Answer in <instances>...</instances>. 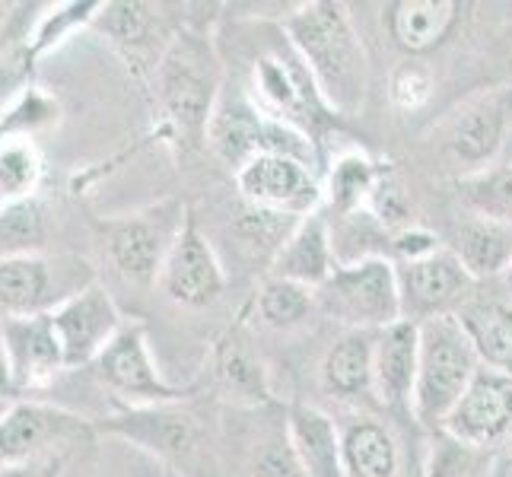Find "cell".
<instances>
[{
    "label": "cell",
    "mask_w": 512,
    "mask_h": 477,
    "mask_svg": "<svg viewBox=\"0 0 512 477\" xmlns=\"http://www.w3.org/2000/svg\"><path fill=\"white\" fill-rule=\"evenodd\" d=\"M382 169H385L382 163H373L363 153L341 156L328 172V185H325V207L331 210V217L341 220L366 210L369 194H373Z\"/></svg>",
    "instance_id": "f546056e"
},
{
    "label": "cell",
    "mask_w": 512,
    "mask_h": 477,
    "mask_svg": "<svg viewBox=\"0 0 512 477\" xmlns=\"http://www.w3.org/2000/svg\"><path fill=\"white\" fill-rule=\"evenodd\" d=\"M223 96V64L207 35L175 32L153 64V112L175 150L207 144V125Z\"/></svg>",
    "instance_id": "6da1fadb"
},
{
    "label": "cell",
    "mask_w": 512,
    "mask_h": 477,
    "mask_svg": "<svg viewBox=\"0 0 512 477\" xmlns=\"http://www.w3.org/2000/svg\"><path fill=\"white\" fill-rule=\"evenodd\" d=\"M245 96H249V102L261 115L299 128L315 144H319L328 128L338 125V115L331 112L319 83L309 74L299 51L290 45L284 29H277L274 39L264 42L258 55H252Z\"/></svg>",
    "instance_id": "3957f363"
},
{
    "label": "cell",
    "mask_w": 512,
    "mask_h": 477,
    "mask_svg": "<svg viewBox=\"0 0 512 477\" xmlns=\"http://www.w3.org/2000/svg\"><path fill=\"white\" fill-rule=\"evenodd\" d=\"M128 318L121 315L115 296L105 290L99 280L83 287L51 312L58 344L64 350L67 373L70 369H90L96 357L112 344L115 334L125 328Z\"/></svg>",
    "instance_id": "5bb4252c"
},
{
    "label": "cell",
    "mask_w": 512,
    "mask_h": 477,
    "mask_svg": "<svg viewBox=\"0 0 512 477\" xmlns=\"http://www.w3.org/2000/svg\"><path fill=\"white\" fill-rule=\"evenodd\" d=\"M64 465H67V458H51V462H45L39 468L35 477H64Z\"/></svg>",
    "instance_id": "b9f144b4"
},
{
    "label": "cell",
    "mask_w": 512,
    "mask_h": 477,
    "mask_svg": "<svg viewBox=\"0 0 512 477\" xmlns=\"http://www.w3.org/2000/svg\"><path fill=\"white\" fill-rule=\"evenodd\" d=\"M93 417L39 398H16L0 417V465H45L96 443Z\"/></svg>",
    "instance_id": "5b68a950"
},
{
    "label": "cell",
    "mask_w": 512,
    "mask_h": 477,
    "mask_svg": "<svg viewBox=\"0 0 512 477\" xmlns=\"http://www.w3.org/2000/svg\"><path fill=\"white\" fill-rule=\"evenodd\" d=\"M455 318L468 334L481 366L512 376V299L474 293Z\"/></svg>",
    "instance_id": "44dd1931"
},
{
    "label": "cell",
    "mask_w": 512,
    "mask_h": 477,
    "mask_svg": "<svg viewBox=\"0 0 512 477\" xmlns=\"http://www.w3.org/2000/svg\"><path fill=\"white\" fill-rule=\"evenodd\" d=\"M48 239V207L42 198L0 204V261L42 252Z\"/></svg>",
    "instance_id": "d6a6232c"
},
{
    "label": "cell",
    "mask_w": 512,
    "mask_h": 477,
    "mask_svg": "<svg viewBox=\"0 0 512 477\" xmlns=\"http://www.w3.org/2000/svg\"><path fill=\"white\" fill-rule=\"evenodd\" d=\"M439 433L468 449H493L512 439V376L481 366Z\"/></svg>",
    "instance_id": "9a60e30c"
},
{
    "label": "cell",
    "mask_w": 512,
    "mask_h": 477,
    "mask_svg": "<svg viewBox=\"0 0 512 477\" xmlns=\"http://www.w3.org/2000/svg\"><path fill=\"white\" fill-rule=\"evenodd\" d=\"M373 353L376 331H347L322 357V388L331 398L357 401L373 395Z\"/></svg>",
    "instance_id": "d4e9b609"
},
{
    "label": "cell",
    "mask_w": 512,
    "mask_h": 477,
    "mask_svg": "<svg viewBox=\"0 0 512 477\" xmlns=\"http://www.w3.org/2000/svg\"><path fill=\"white\" fill-rule=\"evenodd\" d=\"M334 271H338V255H334L331 242V220L322 210L299 220L287 242L271 258V277L293 280V284L309 290H322Z\"/></svg>",
    "instance_id": "e0dca14e"
},
{
    "label": "cell",
    "mask_w": 512,
    "mask_h": 477,
    "mask_svg": "<svg viewBox=\"0 0 512 477\" xmlns=\"http://www.w3.org/2000/svg\"><path fill=\"white\" fill-rule=\"evenodd\" d=\"M280 29L306 61L338 118L360 115L369 90V58L344 4L312 0L284 16Z\"/></svg>",
    "instance_id": "7a4b0ae2"
},
{
    "label": "cell",
    "mask_w": 512,
    "mask_h": 477,
    "mask_svg": "<svg viewBox=\"0 0 512 477\" xmlns=\"http://www.w3.org/2000/svg\"><path fill=\"white\" fill-rule=\"evenodd\" d=\"M163 477H182V474L175 471V468H166V471H163Z\"/></svg>",
    "instance_id": "f6af8a7d"
},
{
    "label": "cell",
    "mask_w": 512,
    "mask_h": 477,
    "mask_svg": "<svg viewBox=\"0 0 512 477\" xmlns=\"http://www.w3.org/2000/svg\"><path fill=\"white\" fill-rule=\"evenodd\" d=\"M315 309V290L299 287L293 280L268 277L255 293V315L268 328L287 331L303 325Z\"/></svg>",
    "instance_id": "e575fe53"
},
{
    "label": "cell",
    "mask_w": 512,
    "mask_h": 477,
    "mask_svg": "<svg viewBox=\"0 0 512 477\" xmlns=\"http://www.w3.org/2000/svg\"><path fill=\"white\" fill-rule=\"evenodd\" d=\"M61 121V102L58 96H51L48 90L35 83H26L16 93L7 109L0 112V140L10 137H35L48 128H55Z\"/></svg>",
    "instance_id": "836d02e7"
},
{
    "label": "cell",
    "mask_w": 512,
    "mask_h": 477,
    "mask_svg": "<svg viewBox=\"0 0 512 477\" xmlns=\"http://www.w3.org/2000/svg\"><path fill=\"white\" fill-rule=\"evenodd\" d=\"M264 115L249 102V96H220L214 118L207 125V147L217 159L239 172L261 150Z\"/></svg>",
    "instance_id": "cb8c5ba5"
},
{
    "label": "cell",
    "mask_w": 512,
    "mask_h": 477,
    "mask_svg": "<svg viewBox=\"0 0 512 477\" xmlns=\"http://www.w3.org/2000/svg\"><path fill=\"white\" fill-rule=\"evenodd\" d=\"M96 423L99 436H115L125 443L150 452L160 458L166 468H175L179 462L198 452L204 439L201 417L175 404H115V411Z\"/></svg>",
    "instance_id": "9c48e42d"
},
{
    "label": "cell",
    "mask_w": 512,
    "mask_h": 477,
    "mask_svg": "<svg viewBox=\"0 0 512 477\" xmlns=\"http://www.w3.org/2000/svg\"><path fill=\"white\" fill-rule=\"evenodd\" d=\"M433 90H436L433 70L417 58L401 61L392 70V77H388V99H392V105L398 112L423 109V105L433 99Z\"/></svg>",
    "instance_id": "d590c367"
},
{
    "label": "cell",
    "mask_w": 512,
    "mask_h": 477,
    "mask_svg": "<svg viewBox=\"0 0 512 477\" xmlns=\"http://www.w3.org/2000/svg\"><path fill=\"white\" fill-rule=\"evenodd\" d=\"M42 465H0V477H35Z\"/></svg>",
    "instance_id": "60d3db41"
},
{
    "label": "cell",
    "mask_w": 512,
    "mask_h": 477,
    "mask_svg": "<svg viewBox=\"0 0 512 477\" xmlns=\"http://www.w3.org/2000/svg\"><path fill=\"white\" fill-rule=\"evenodd\" d=\"M252 474L255 477H306L303 465L293 452L287 420L277 433H271L264 443H258L255 458H252Z\"/></svg>",
    "instance_id": "74e56055"
},
{
    "label": "cell",
    "mask_w": 512,
    "mask_h": 477,
    "mask_svg": "<svg viewBox=\"0 0 512 477\" xmlns=\"http://www.w3.org/2000/svg\"><path fill=\"white\" fill-rule=\"evenodd\" d=\"M96 274L80 258H51L45 252L0 261V322L55 312L64 299L90 287Z\"/></svg>",
    "instance_id": "ba28073f"
},
{
    "label": "cell",
    "mask_w": 512,
    "mask_h": 477,
    "mask_svg": "<svg viewBox=\"0 0 512 477\" xmlns=\"http://www.w3.org/2000/svg\"><path fill=\"white\" fill-rule=\"evenodd\" d=\"M7 20V7L4 4H0V23H4Z\"/></svg>",
    "instance_id": "bcb514c9"
},
{
    "label": "cell",
    "mask_w": 512,
    "mask_h": 477,
    "mask_svg": "<svg viewBox=\"0 0 512 477\" xmlns=\"http://www.w3.org/2000/svg\"><path fill=\"white\" fill-rule=\"evenodd\" d=\"M420 360V325L401 318V322L376 331L373 353V395L385 408H408L417 382Z\"/></svg>",
    "instance_id": "ac0fdd59"
},
{
    "label": "cell",
    "mask_w": 512,
    "mask_h": 477,
    "mask_svg": "<svg viewBox=\"0 0 512 477\" xmlns=\"http://www.w3.org/2000/svg\"><path fill=\"white\" fill-rule=\"evenodd\" d=\"M455 188L458 201L471 217L512 226V166H487L478 172H465L455 182Z\"/></svg>",
    "instance_id": "1f68e13d"
},
{
    "label": "cell",
    "mask_w": 512,
    "mask_h": 477,
    "mask_svg": "<svg viewBox=\"0 0 512 477\" xmlns=\"http://www.w3.org/2000/svg\"><path fill=\"white\" fill-rule=\"evenodd\" d=\"M93 29H99L140 74L144 55L160 35V10L153 4H137V0H112V4H102Z\"/></svg>",
    "instance_id": "83f0119b"
},
{
    "label": "cell",
    "mask_w": 512,
    "mask_h": 477,
    "mask_svg": "<svg viewBox=\"0 0 512 477\" xmlns=\"http://www.w3.org/2000/svg\"><path fill=\"white\" fill-rule=\"evenodd\" d=\"M0 398L16 401L13 379H10V363H7V347H4V328H0Z\"/></svg>",
    "instance_id": "ab89813d"
},
{
    "label": "cell",
    "mask_w": 512,
    "mask_h": 477,
    "mask_svg": "<svg viewBox=\"0 0 512 477\" xmlns=\"http://www.w3.org/2000/svg\"><path fill=\"white\" fill-rule=\"evenodd\" d=\"M503 277H506V293H509V299H512V264H509V271H506Z\"/></svg>",
    "instance_id": "7bdbcfd3"
},
{
    "label": "cell",
    "mask_w": 512,
    "mask_h": 477,
    "mask_svg": "<svg viewBox=\"0 0 512 477\" xmlns=\"http://www.w3.org/2000/svg\"><path fill=\"white\" fill-rule=\"evenodd\" d=\"M315 309L331 315L350 331H379L401 322V287L392 258H366L338 264L322 290H315Z\"/></svg>",
    "instance_id": "8992f818"
},
{
    "label": "cell",
    "mask_w": 512,
    "mask_h": 477,
    "mask_svg": "<svg viewBox=\"0 0 512 477\" xmlns=\"http://www.w3.org/2000/svg\"><path fill=\"white\" fill-rule=\"evenodd\" d=\"M366 210L388 229V233H401V229L414 226L408 194H404L401 182L395 179V172L388 169V166L382 169V175H379V182H376L373 194H369Z\"/></svg>",
    "instance_id": "8d00e7d4"
},
{
    "label": "cell",
    "mask_w": 512,
    "mask_h": 477,
    "mask_svg": "<svg viewBox=\"0 0 512 477\" xmlns=\"http://www.w3.org/2000/svg\"><path fill=\"white\" fill-rule=\"evenodd\" d=\"M509 477H512V449H509Z\"/></svg>",
    "instance_id": "7dc6e473"
},
{
    "label": "cell",
    "mask_w": 512,
    "mask_h": 477,
    "mask_svg": "<svg viewBox=\"0 0 512 477\" xmlns=\"http://www.w3.org/2000/svg\"><path fill=\"white\" fill-rule=\"evenodd\" d=\"M439 249H443V242L423 226H408V229H401V233H392V261L395 264L420 261V258L439 252Z\"/></svg>",
    "instance_id": "f35d334b"
},
{
    "label": "cell",
    "mask_w": 512,
    "mask_h": 477,
    "mask_svg": "<svg viewBox=\"0 0 512 477\" xmlns=\"http://www.w3.org/2000/svg\"><path fill=\"white\" fill-rule=\"evenodd\" d=\"M90 373L105 392H112L115 404H175L191 395V388L163 379L147 344V325L137 318H128L112 344L96 357Z\"/></svg>",
    "instance_id": "30bf717a"
},
{
    "label": "cell",
    "mask_w": 512,
    "mask_h": 477,
    "mask_svg": "<svg viewBox=\"0 0 512 477\" xmlns=\"http://www.w3.org/2000/svg\"><path fill=\"white\" fill-rule=\"evenodd\" d=\"M188 207L179 201H163L156 207L121 214L99 223V239L105 255L115 264V271L131 284H156L163 271V261L172 249L175 236L185 223Z\"/></svg>",
    "instance_id": "52a82bcc"
},
{
    "label": "cell",
    "mask_w": 512,
    "mask_h": 477,
    "mask_svg": "<svg viewBox=\"0 0 512 477\" xmlns=\"http://www.w3.org/2000/svg\"><path fill=\"white\" fill-rule=\"evenodd\" d=\"M449 249L478 284L493 280L506 274L512 264V226L484 217H465L455 226Z\"/></svg>",
    "instance_id": "4316f807"
},
{
    "label": "cell",
    "mask_w": 512,
    "mask_h": 477,
    "mask_svg": "<svg viewBox=\"0 0 512 477\" xmlns=\"http://www.w3.org/2000/svg\"><path fill=\"white\" fill-rule=\"evenodd\" d=\"M160 290L169 303L182 309H207L214 306L226 290V271L214 252V245L201 233L198 217L188 207L185 223L175 236L172 249L163 261L160 271Z\"/></svg>",
    "instance_id": "4fadbf2b"
},
{
    "label": "cell",
    "mask_w": 512,
    "mask_h": 477,
    "mask_svg": "<svg viewBox=\"0 0 512 477\" xmlns=\"http://www.w3.org/2000/svg\"><path fill=\"white\" fill-rule=\"evenodd\" d=\"M102 10V0H64V4H51L42 16L35 29L29 32L26 45L20 48V67L26 74H32L39 61H45L51 51L61 48L70 35H77L80 29H93L96 16Z\"/></svg>",
    "instance_id": "f1b7e54d"
},
{
    "label": "cell",
    "mask_w": 512,
    "mask_h": 477,
    "mask_svg": "<svg viewBox=\"0 0 512 477\" xmlns=\"http://www.w3.org/2000/svg\"><path fill=\"white\" fill-rule=\"evenodd\" d=\"M398 287H401V315L408 322H430L439 315H455L474 296V280L449 245L420 261H401Z\"/></svg>",
    "instance_id": "7c38bea8"
},
{
    "label": "cell",
    "mask_w": 512,
    "mask_h": 477,
    "mask_svg": "<svg viewBox=\"0 0 512 477\" xmlns=\"http://www.w3.org/2000/svg\"><path fill=\"white\" fill-rule=\"evenodd\" d=\"M214 373H217L220 388L233 401L252 404V408H268V404H274L268 369H264L261 357L239 331H229L217 341Z\"/></svg>",
    "instance_id": "484cf974"
},
{
    "label": "cell",
    "mask_w": 512,
    "mask_h": 477,
    "mask_svg": "<svg viewBox=\"0 0 512 477\" xmlns=\"http://www.w3.org/2000/svg\"><path fill=\"white\" fill-rule=\"evenodd\" d=\"M382 16L392 42L408 58H420L446 45L462 20V4H455V0H395Z\"/></svg>",
    "instance_id": "ffe728a7"
},
{
    "label": "cell",
    "mask_w": 512,
    "mask_h": 477,
    "mask_svg": "<svg viewBox=\"0 0 512 477\" xmlns=\"http://www.w3.org/2000/svg\"><path fill=\"white\" fill-rule=\"evenodd\" d=\"M509 112H512V96L509 93H493L484 96L455 118L452 134H449V150L462 166L471 172L493 166V159L506 144L509 131Z\"/></svg>",
    "instance_id": "d6986e66"
},
{
    "label": "cell",
    "mask_w": 512,
    "mask_h": 477,
    "mask_svg": "<svg viewBox=\"0 0 512 477\" xmlns=\"http://www.w3.org/2000/svg\"><path fill=\"white\" fill-rule=\"evenodd\" d=\"M7 408H10V398H0V417H4Z\"/></svg>",
    "instance_id": "ee69618b"
},
{
    "label": "cell",
    "mask_w": 512,
    "mask_h": 477,
    "mask_svg": "<svg viewBox=\"0 0 512 477\" xmlns=\"http://www.w3.org/2000/svg\"><path fill=\"white\" fill-rule=\"evenodd\" d=\"M45 182V156L35 137L0 140V204L39 198Z\"/></svg>",
    "instance_id": "4dcf8cb0"
},
{
    "label": "cell",
    "mask_w": 512,
    "mask_h": 477,
    "mask_svg": "<svg viewBox=\"0 0 512 477\" xmlns=\"http://www.w3.org/2000/svg\"><path fill=\"white\" fill-rule=\"evenodd\" d=\"M293 452L306 477H344L341 423L312 404H290L284 411Z\"/></svg>",
    "instance_id": "7402d4cb"
},
{
    "label": "cell",
    "mask_w": 512,
    "mask_h": 477,
    "mask_svg": "<svg viewBox=\"0 0 512 477\" xmlns=\"http://www.w3.org/2000/svg\"><path fill=\"white\" fill-rule=\"evenodd\" d=\"M344 477H398L401 446L379 417L357 414L341 423Z\"/></svg>",
    "instance_id": "603a6c76"
},
{
    "label": "cell",
    "mask_w": 512,
    "mask_h": 477,
    "mask_svg": "<svg viewBox=\"0 0 512 477\" xmlns=\"http://www.w3.org/2000/svg\"><path fill=\"white\" fill-rule=\"evenodd\" d=\"M478 369L481 360L455 315L420 322V360L411 395V414L420 427L436 433L443 430L446 417L465 395Z\"/></svg>",
    "instance_id": "277c9868"
},
{
    "label": "cell",
    "mask_w": 512,
    "mask_h": 477,
    "mask_svg": "<svg viewBox=\"0 0 512 477\" xmlns=\"http://www.w3.org/2000/svg\"><path fill=\"white\" fill-rule=\"evenodd\" d=\"M236 188L245 207L303 220L322 207L325 188L312 166L290 156L258 153L236 172Z\"/></svg>",
    "instance_id": "8fae6325"
},
{
    "label": "cell",
    "mask_w": 512,
    "mask_h": 477,
    "mask_svg": "<svg viewBox=\"0 0 512 477\" xmlns=\"http://www.w3.org/2000/svg\"><path fill=\"white\" fill-rule=\"evenodd\" d=\"M0 328H4V347L16 398L45 392L48 385H55L61 373H67L64 350L58 344L55 325H51V312L32 318H4Z\"/></svg>",
    "instance_id": "2e32d148"
}]
</instances>
